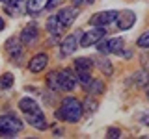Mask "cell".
<instances>
[{"label": "cell", "mask_w": 149, "mask_h": 139, "mask_svg": "<svg viewBox=\"0 0 149 139\" xmlns=\"http://www.w3.org/2000/svg\"><path fill=\"white\" fill-rule=\"evenodd\" d=\"M84 113L82 109V104L78 102L77 98L73 96H67L63 98L62 102V108L56 111V119H62V120H67V122H78Z\"/></svg>", "instance_id": "1"}, {"label": "cell", "mask_w": 149, "mask_h": 139, "mask_svg": "<svg viewBox=\"0 0 149 139\" xmlns=\"http://www.w3.org/2000/svg\"><path fill=\"white\" fill-rule=\"evenodd\" d=\"M22 130V120L15 115H2L0 117V133L2 136H15Z\"/></svg>", "instance_id": "2"}, {"label": "cell", "mask_w": 149, "mask_h": 139, "mask_svg": "<svg viewBox=\"0 0 149 139\" xmlns=\"http://www.w3.org/2000/svg\"><path fill=\"white\" fill-rule=\"evenodd\" d=\"M106 35V30L102 26H97L93 28V30L86 32V34H82V39H80V46H84V48H88V46L91 45H97L99 41L102 39V37Z\"/></svg>", "instance_id": "3"}, {"label": "cell", "mask_w": 149, "mask_h": 139, "mask_svg": "<svg viewBox=\"0 0 149 139\" xmlns=\"http://www.w3.org/2000/svg\"><path fill=\"white\" fill-rule=\"evenodd\" d=\"M77 83H78V76L73 71H69V69L60 71V89L73 91L74 87H77Z\"/></svg>", "instance_id": "4"}, {"label": "cell", "mask_w": 149, "mask_h": 139, "mask_svg": "<svg viewBox=\"0 0 149 139\" xmlns=\"http://www.w3.org/2000/svg\"><path fill=\"white\" fill-rule=\"evenodd\" d=\"M118 13L119 11H114V9H110V11H101V13H95L90 22L95 26H102L104 28L106 24H112V22H116V19H118Z\"/></svg>", "instance_id": "5"}, {"label": "cell", "mask_w": 149, "mask_h": 139, "mask_svg": "<svg viewBox=\"0 0 149 139\" xmlns=\"http://www.w3.org/2000/svg\"><path fill=\"white\" fill-rule=\"evenodd\" d=\"M78 37H82L80 32H74L73 35H67L65 39L62 41V58L63 56H69V54H74V50H77L78 46Z\"/></svg>", "instance_id": "6"}, {"label": "cell", "mask_w": 149, "mask_h": 139, "mask_svg": "<svg viewBox=\"0 0 149 139\" xmlns=\"http://www.w3.org/2000/svg\"><path fill=\"white\" fill-rule=\"evenodd\" d=\"M56 17H58L60 24H62L63 28H67V26H71L74 22V19L78 17V9H74V6L73 8H62Z\"/></svg>", "instance_id": "7"}, {"label": "cell", "mask_w": 149, "mask_h": 139, "mask_svg": "<svg viewBox=\"0 0 149 139\" xmlns=\"http://www.w3.org/2000/svg\"><path fill=\"white\" fill-rule=\"evenodd\" d=\"M134 21H136V15H134L130 9H123V11H119L118 19H116L119 30H129V28L134 24Z\"/></svg>", "instance_id": "8"}, {"label": "cell", "mask_w": 149, "mask_h": 139, "mask_svg": "<svg viewBox=\"0 0 149 139\" xmlns=\"http://www.w3.org/2000/svg\"><path fill=\"white\" fill-rule=\"evenodd\" d=\"M26 120H28V122H30L36 130H45V128H47V119H45V115L41 113V109H36V111L26 113Z\"/></svg>", "instance_id": "9"}, {"label": "cell", "mask_w": 149, "mask_h": 139, "mask_svg": "<svg viewBox=\"0 0 149 139\" xmlns=\"http://www.w3.org/2000/svg\"><path fill=\"white\" fill-rule=\"evenodd\" d=\"M6 50H8V54L11 56V58H21L22 56V41H21V37H9V39L6 41Z\"/></svg>", "instance_id": "10"}, {"label": "cell", "mask_w": 149, "mask_h": 139, "mask_svg": "<svg viewBox=\"0 0 149 139\" xmlns=\"http://www.w3.org/2000/svg\"><path fill=\"white\" fill-rule=\"evenodd\" d=\"M37 37H39V34H37V28H36L34 24H30V26H26L24 30H22V34H21V41H22V45L32 46V45H36V43H37Z\"/></svg>", "instance_id": "11"}, {"label": "cell", "mask_w": 149, "mask_h": 139, "mask_svg": "<svg viewBox=\"0 0 149 139\" xmlns=\"http://www.w3.org/2000/svg\"><path fill=\"white\" fill-rule=\"evenodd\" d=\"M47 63H49V56H47L45 52H39V54H36L34 58L30 59L28 69H30L32 72H39V71H43V69L47 67Z\"/></svg>", "instance_id": "12"}, {"label": "cell", "mask_w": 149, "mask_h": 139, "mask_svg": "<svg viewBox=\"0 0 149 139\" xmlns=\"http://www.w3.org/2000/svg\"><path fill=\"white\" fill-rule=\"evenodd\" d=\"M93 63H95L97 67L101 69V72H102V74H106V76H110V74L114 72V69H112V63H110L106 58H102V56H99V58H97Z\"/></svg>", "instance_id": "13"}, {"label": "cell", "mask_w": 149, "mask_h": 139, "mask_svg": "<svg viewBox=\"0 0 149 139\" xmlns=\"http://www.w3.org/2000/svg\"><path fill=\"white\" fill-rule=\"evenodd\" d=\"M19 108H21V111H24V113H30V111L39 109V106H37V102L34 98H21L19 100Z\"/></svg>", "instance_id": "14"}, {"label": "cell", "mask_w": 149, "mask_h": 139, "mask_svg": "<svg viewBox=\"0 0 149 139\" xmlns=\"http://www.w3.org/2000/svg\"><path fill=\"white\" fill-rule=\"evenodd\" d=\"M62 24H60V21H58V17H50L49 21H47V30L50 32L52 35H60L62 34Z\"/></svg>", "instance_id": "15"}, {"label": "cell", "mask_w": 149, "mask_h": 139, "mask_svg": "<svg viewBox=\"0 0 149 139\" xmlns=\"http://www.w3.org/2000/svg\"><path fill=\"white\" fill-rule=\"evenodd\" d=\"M134 82H136L138 87H146L149 83V71H146V69H140V71L134 74Z\"/></svg>", "instance_id": "16"}, {"label": "cell", "mask_w": 149, "mask_h": 139, "mask_svg": "<svg viewBox=\"0 0 149 139\" xmlns=\"http://www.w3.org/2000/svg\"><path fill=\"white\" fill-rule=\"evenodd\" d=\"M93 67V59L90 58H77L74 59V69L77 71H91Z\"/></svg>", "instance_id": "17"}, {"label": "cell", "mask_w": 149, "mask_h": 139, "mask_svg": "<svg viewBox=\"0 0 149 139\" xmlns=\"http://www.w3.org/2000/svg\"><path fill=\"white\" fill-rule=\"evenodd\" d=\"M108 50H110V54H119L123 50V39L121 37H112V39H108Z\"/></svg>", "instance_id": "18"}, {"label": "cell", "mask_w": 149, "mask_h": 139, "mask_svg": "<svg viewBox=\"0 0 149 139\" xmlns=\"http://www.w3.org/2000/svg\"><path fill=\"white\" fill-rule=\"evenodd\" d=\"M49 0H28V11L30 13H39L41 9L47 8Z\"/></svg>", "instance_id": "19"}, {"label": "cell", "mask_w": 149, "mask_h": 139, "mask_svg": "<svg viewBox=\"0 0 149 139\" xmlns=\"http://www.w3.org/2000/svg\"><path fill=\"white\" fill-rule=\"evenodd\" d=\"M47 83L52 91H60V71H54L47 76Z\"/></svg>", "instance_id": "20"}, {"label": "cell", "mask_w": 149, "mask_h": 139, "mask_svg": "<svg viewBox=\"0 0 149 139\" xmlns=\"http://www.w3.org/2000/svg\"><path fill=\"white\" fill-rule=\"evenodd\" d=\"M13 82H15V78H13L11 72H6L0 76V89H9V87L13 85Z\"/></svg>", "instance_id": "21"}, {"label": "cell", "mask_w": 149, "mask_h": 139, "mask_svg": "<svg viewBox=\"0 0 149 139\" xmlns=\"http://www.w3.org/2000/svg\"><path fill=\"white\" fill-rule=\"evenodd\" d=\"M86 91H90L91 95H99V93L104 91V83H102L101 80H91V83L88 85Z\"/></svg>", "instance_id": "22"}, {"label": "cell", "mask_w": 149, "mask_h": 139, "mask_svg": "<svg viewBox=\"0 0 149 139\" xmlns=\"http://www.w3.org/2000/svg\"><path fill=\"white\" fill-rule=\"evenodd\" d=\"M97 108H99V102L95 98H90V96H88V98L84 100V109H86L88 113H95Z\"/></svg>", "instance_id": "23"}, {"label": "cell", "mask_w": 149, "mask_h": 139, "mask_svg": "<svg viewBox=\"0 0 149 139\" xmlns=\"http://www.w3.org/2000/svg\"><path fill=\"white\" fill-rule=\"evenodd\" d=\"M97 50H99V54H110V50H108V39L104 41V37L97 43Z\"/></svg>", "instance_id": "24"}, {"label": "cell", "mask_w": 149, "mask_h": 139, "mask_svg": "<svg viewBox=\"0 0 149 139\" xmlns=\"http://www.w3.org/2000/svg\"><path fill=\"white\" fill-rule=\"evenodd\" d=\"M136 45L142 46V48H149V32H147V34H142V35L138 37Z\"/></svg>", "instance_id": "25"}, {"label": "cell", "mask_w": 149, "mask_h": 139, "mask_svg": "<svg viewBox=\"0 0 149 139\" xmlns=\"http://www.w3.org/2000/svg\"><path fill=\"white\" fill-rule=\"evenodd\" d=\"M140 63H142V69L149 71V52H143L140 56Z\"/></svg>", "instance_id": "26"}, {"label": "cell", "mask_w": 149, "mask_h": 139, "mask_svg": "<svg viewBox=\"0 0 149 139\" xmlns=\"http://www.w3.org/2000/svg\"><path fill=\"white\" fill-rule=\"evenodd\" d=\"M93 4V0H73V6L74 8H80V6H90Z\"/></svg>", "instance_id": "27"}, {"label": "cell", "mask_w": 149, "mask_h": 139, "mask_svg": "<svg viewBox=\"0 0 149 139\" xmlns=\"http://www.w3.org/2000/svg\"><path fill=\"white\" fill-rule=\"evenodd\" d=\"M121 130L119 128H108V137H119Z\"/></svg>", "instance_id": "28"}, {"label": "cell", "mask_w": 149, "mask_h": 139, "mask_svg": "<svg viewBox=\"0 0 149 139\" xmlns=\"http://www.w3.org/2000/svg\"><path fill=\"white\" fill-rule=\"evenodd\" d=\"M60 4H62V0H49L45 9H52V8H56V6H60Z\"/></svg>", "instance_id": "29"}, {"label": "cell", "mask_w": 149, "mask_h": 139, "mask_svg": "<svg viewBox=\"0 0 149 139\" xmlns=\"http://www.w3.org/2000/svg\"><path fill=\"white\" fill-rule=\"evenodd\" d=\"M140 120H142L146 126H149V111H143L142 113V117H140Z\"/></svg>", "instance_id": "30"}, {"label": "cell", "mask_w": 149, "mask_h": 139, "mask_svg": "<svg viewBox=\"0 0 149 139\" xmlns=\"http://www.w3.org/2000/svg\"><path fill=\"white\" fill-rule=\"evenodd\" d=\"M4 28H6V22H4V19H0V32H2Z\"/></svg>", "instance_id": "31"}, {"label": "cell", "mask_w": 149, "mask_h": 139, "mask_svg": "<svg viewBox=\"0 0 149 139\" xmlns=\"http://www.w3.org/2000/svg\"><path fill=\"white\" fill-rule=\"evenodd\" d=\"M147 98H149V91H147Z\"/></svg>", "instance_id": "32"}, {"label": "cell", "mask_w": 149, "mask_h": 139, "mask_svg": "<svg viewBox=\"0 0 149 139\" xmlns=\"http://www.w3.org/2000/svg\"><path fill=\"white\" fill-rule=\"evenodd\" d=\"M2 2H6V0H2Z\"/></svg>", "instance_id": "33"}]
</instances>
